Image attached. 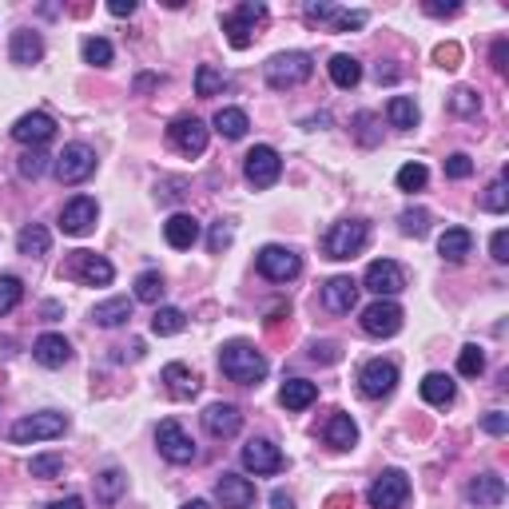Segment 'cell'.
Masks as SVG:
<instances>
[{"label":"cell","instance_id":"cell-1","mask_svg":"<svg viewBox=\"0 0 509 509\" xmlns=\"http://www.w3.org/2000/svg\"><path fill=\"white\" fill-rule=\"evenodd\" d=\"M219 370L239 386H259L267 378V358L259 355L251 342L235 338V342H227V347L219 350Z\"/></svg>","mask_w":509,"mask_h":509},{"label":"cell","instance_id":"cell-2","mask_svg":"<svg viewBox=\"0 0 509 509\" xmlns=\"http://www.w3.org/2000/svg\"><path fill=\"white\" fill-rule=\"evenodd\" d=\"M366 239H370V227L363 219H342V224H335L322 235V255L338 259V263L342 259H355V255H363Z\"/></svg>","mask_w":509,"mask_h":509},{"label":"cell","instance_id":"cell-3","mask_svg":"<svg viewBox=\"0 0 509 509\" xmlns=\"http://www.w3.org/2000/svg\"><path fill=\"white\" fill-rule=\"evenodd\" d=\"M311 72H314V60L307 52H279V57H271V64H267V84L275 92L299 88L311 80Z\"/></svg>","mask_w":509,"mask_h":509},{"label":"cell","instance_id":"cell-4","mask_svg":"<svg viewBox=\"0 0 509 509\" xmlns=\"http://www.w3.org/2000/svg\"><path fill=\"white\" fill-rule=\"evenodd\" d=\"M68 430V418L57 410H44V414H29V418L13 422V430H8V438L16 442V446H29V442H48V438H60V434Z\"/></svg>","mask_w":509,"mask_h":509},{"label":"cell","instance_id":"cell-5","mask_svg":"<svg viewBox=\"0 0 509 509\" xmlns=\"http://www.w3.org/2000/svg\"><path fill=\"white\" fill-rule=\"evenodd\" d=\"M259 21H267V4H263V0H243L235 13H227L224 16V32H227L231 48H247V44L255 40V24Z\"/></svg>","mask_w":509,"mask_h":509},{"label":"cell","instance_id":"cell-6","mask_svg":"<svg viewBox=\"0 0 509 509\" xmlns=\"http://www.w3.org/2000/svg\"><path fill=\"white\" fill-rule=\"evenodd\" d=\"M243 175H247V183H251V188H275V183H279V175H283L279 152H275L271 144H255L251 152H247V160H243Z\"/></svg>","mask_w":509,"mask_h":509},{"label":"cell","instance_id":"cell-7","mask_svg":"<svg viewBox=\"0 0 509 509\" xmlns=\"http://www.w3.org/2000/svg\"><path fill=\"white\" fill-rule=\"evenodd\" d=\"M64 275L76 283H88V286H108L116 279V267L108 263L104 255H92V251H72V259L64 263Z\"/></svg>","mask_w":509,"mask_h":509},{"label":"cell","instance_id":"cell-8","mask_svg":"<svg viewBox=\"0 0 509 509\" xmlns=\"http://www.w3.org/2000/svg\"><path fill=\"white\" fill-rule=\"evenodd\" d=\"M255 263H259V275H267L271 283H291V279H299V271H303V259L294 255L291 247H279V243L263 247Z\"/></svg>","mask_w":509,"mask_h":509},{"label":"cell","instance_id":"cell-9","mask_svg":"<svg viewBox=\"0 0 509 509\" xmlns=\"http://www.w3.org/2000/svg\"><path fill=\"white\" fill-rule=\"evenodd\" d=\"M406 497H410V481H406L402 470H386V474H378L374 486L366 489L370 509H402Z\"/></svg>","mask_w":509,"mask_h":509},{"label":"cell","instance_id":"cell-10","mask_svg":"<svg viewBox=\"0 0 509 509\" xmlns=\"http://www.w3.org/2000/svg\"><path fill=\"white\" fill-rule=\"evenodd\" d=\"M402 307L394 299H374L370 307L363 311V330L370 338H394L402 330Z\"/></svg>","mask_w":509,"mask_h":509},{"label":"cell","instance_id":"cell-11","mask_svg":"<svg viewBox=\"0 0 509 509\" xmlns=\"http://www.w3.org/2000/svg\"><path fill=\"white\" fill-rule=\"evenodd\" d=\"M155 446H160V453L171 461V466H188V461H196V442L183 434V426L175 418L160 422V430H155Z\"/></svg>","mask_w":509,"mask_h":509},{"label":"cell","instance_id":"cell-12","mask_svg":"<svg viewBox=\"0 0 509 509\" xmlns=\"http://www.w3.org/2000/svg\"><path fill=\"white\" fill-rule=\"evenodd\" d=\"M168 140L180 155H191V160H196V155L207 152V124L196 116H180V119H171Z\"/></svg>","mask_w":509,"mask_h":509},{"label":"cell","instance_id":"cell-13","mask_svg":"<svg viewBox=\"0 0 509 509\" xmlns=\"http://www.w3.org/2000/svg\"><path fill=\"white\" fill-rule=\"evenodd\" d=\"M96 171V152L88 144H68L57 155V180L60 183H84Z\"/></svg>","mask_w":509,"mask_h":509},{"label":"cell","instance_id":"cell-14","mask_svg":"<svg viewBox=\"0 0 509 509\" xmlns=\"http://www.w3.org/2000/svg\"><path fill=\"white\" fill-rule=\"evenodd\" d=\"M394 386H398V366L386 363V358H370L358 370V391L366 398H386V394H394Z\"/></svg>","mask_w":509,"mask_h":509},{"label":"cell","instance_id":"cell-15","mask_svg":"<svg viewBox=\"0 0 509 509\" xmlns=\"http://www.w3.org/2000/svg\"><path fill=\"white\" fill-rule=\"evenodd\" d=\"M366 291H374L378 299H391V294L406 291V271L391 259H374V263L366 267V279H363Z\"/></svg>","mask_w":509,"mask_h":509},{"label":"cell","instance_id":"cell-16","mask_svg":"<svg viewBox=\"0 0 509 509\" xmlns=\"http://www.w3.org/2000/svg\"><path fill=\"white\" fill-rule=\"evenodd\" d=\"M52 136H57V119L48 112H29L13 124V140L24 144V147H44Z\"/></svg>","mask_w":509,"mask_h":509},{"label":"cell","instance_id":"cell-17","mask_svg":"<svg viewBox=\"0 0 509 509\" xmlns=\"http://www.w3.org/2000/svg\"><path fill=\"white\" fill-rule=\"evenodd\" d=\"M96 199H88V196H76V199H68L64 203V211H60V231L64 235H88L92 227H96Z\"/></svg>","mask_w":509,"mask_h":509},{"label":"cell","instance_id":"cell-18","mask_svg":"<svg viewBox=\"0 0 509 509\" xmlns=\"http://www.w3.org/2000/svg\"><path fill=\"white\" fill-rule=\"evenodd\" d=\"M243 466L251 470V474H279V470L286 466V458L279 453V446L267 438H251L243 446Z\"/></svg>","mask_w":509,"mask_h":509},{"label":"cell","instance_id":"cell-19","mask_svg":"<svg viewBox=\"0 0 509 509\" xmlns=\"http://www.w3.org/2000/svg\"><path fill=\"white\" fill-rule=\"evenodd\" d=\"M239 426H243V414L231 402H211L207 410H203V430H207L211 438H235Z\"/></svg>","mask_w":509,"mask_h":509},{"label":"cell","instance_id":"cell-20","mask_svg":"<svg viewBox=\"0 0 509 509\" xmlns=\"http://www.w3.org/2000/svg\"><path fill=\"white\" fill-rule=\"evenodd\" d=\"M358 303V283L350 279V275H335V279H327L322 286V307L330 314H350Z\"/></svg>","mask_w":509,"mask_h":509},{"label":"cell","instance_id":"cell-21","mask_svg":"<svg viewBox=\"0 0 509 509\" xmlns=\"http://www.w3.org/2000/svg\"><path fill=\"white\" fill-rule=\"evenodd\" d=\"M215 497L224 509H251L255 505V486L239 474H224L215 481Z\"/></svg>","mask_w":509,"mask_h":509},{"label":"cell","instance_id":"cell-22","mask_svg":"<svg viewBox=\"0 0 509 509\" xmlns=\"http://www.w3.org/2000/svg\"><path fill=\"white\" fill-rule=\"evenodd\" d=\"M163 239H168V247H175V251H191L199 243V219L175 211L168 224H163Z\"/></svg>","mask_w":509,"mask_h":509},{"label":"cell","instance_id":"cell-23","mask_svg":"<svg viewBox=\"0 0 509 509\" xmlns=\"http://www.w3.org/2000/svg\"><path fill=\"white\" fill-rule=\"evenodd\" d=\"M160 382L168 386V394H171V398H180V402H188V398H196V394H199V378H196V370L183 366V363H168V366H163Z\"/></svg>","mask_w":509,"mask_h":509},{"label":"cell","instance_id":"cell-24","mask_svg":"<svg viewBox=\"0 0 509 509\" xmlns=\"http://www.w3.org/2000/svg\"><path fill=\"white\" fill-rule=\"evenodd\" d=\"M32 358L40 366L57 370V366H64L72 358V347H68V338H64V335H40L32 342Z\"/></svg>","mask_w":509,"mask_h":509},{"label":"cell","instance_id":"cell-25","mask_svg":"<svg viewBox=\"0 0 509 509\" xmlns=\"http://www.w3.org/2000/svg\"><path fill=\"white\" fill-rule=\"evenodd\" d=\"M470 502H474L478 509H494V505H502L505 502V481L497 478V474H481L470 481Z\"/></svg>","mask_w":509,"mask_h":509},{"label":"cell","instance_id":"cell-26","mask_svg":"<svg viewBox=\"0 0 509 509\" xmlns=\"http://www.w3.org/2000/svg\"><path fill=\"white\" fill-rule=\"evenodd\" d=\"M438 251L446 263H461L470 251H474V235H470L466 227H446L442 231V239H438Z\"/></svg>","mask_w":509,"mask_h":509},{"label":"cell","instance_id":"cell-27","mask_svg":"<svg viewBox=\"0 0 509 509\" xmlns=\"http://www.w3.org/2000/svg\"><path fill=\"white\" fill-rule=\"evenodd\" d=\"M322 438H327V446H335V450H350L358 442V426L350 414H330V422H327V430H322Z\"/></svg>","mask_w":509,"mask_h":509},{"label":"cell","instance_id":"cell-28","mask_svg":"<svg viewBox=\"0 0 509 509\" xmlns=\"http://www.w3.org/2000/svg\"><path fill=\"white\" fill-rule=\"evenodd\" d=\"M314 398H319V386L307 382V378H286L283 391H279V402L286 410H307Z\"/></svg>","mask_w":509,"mask_h":509},{"label":"cell","instance_id":"cell-29","mask_svg":"<svg viewBox=\"0 0 509 509\" xmlns=\"http://www.w3.org/2000/svg\"><path fill=\"white\" fill-rule=\"evenodd\" d=\"M132 319V299H108V303H96V311H92V322L96 327H124V322Z\"/></svg>","mask_w":509,"mask_h":509},{"label":"cell","instance_id":"cell-30","mask_svg":"<svg viewBox=\"0 0 509 509\" xmlns=\"http://www.w3.org/2000/svg\"><path fill=\"white\" fill-rule=\"evenodd\" d=\"M211 124H215V132L224 136V140H243L247 127H251V119H247L243 108H219Z\"/></svg>","mask_w":509,"mask_h":509},{"label":"cell","instance_id":"cell-31","mask_svg":"<svg viewBox=\"0 0 509 509\" xmlns=\"http://www.w3.org/2000/svg\"><path fill=\"white\" fill-rule=\"evenodd\" d=\"M13 64H36L44 57V40H40V32H32V29H21V32H13Z\"/></svg>","mask_w":509,"mask_h":509},{"label":"cell","instance_id":"cell-32","mask_svg":"<svg viewBox=\"0 0 509 509\" xmlns=\"http://www.w3.org/2000/svg\"><path fill=\"white\" fill-rule=\"evenodd\" d=\"M327 72H330V80H335L338 88H355L358 80H363V64H358L355 57H347V52H338V57H330Z\"/></svg>","mask_w":509,"mask_h":509},{"label":"cell","instance_id":"cell-33","mask_svg":"<svg viewBox=\"0 0 509 509\" xmlns=\"http://www.w3.org/2000/svg\"><path fill=\"white\" fill-rule=\"evenodd\" d=\"M422 398L430 406H450L453 402V378L450 374H438V370H434V374H426L422 378Z\"/></svg>","mask_w":509,"mask_h":509},{"label":"cell","instance_id":"cell-34","mask_svg":"<svg viewBox=\"0 0 509 509\" xmlns=\"http://www.w3.org/2000/svg\"><path fill=\"white\" fill-rule=\"evenodd\" d=\"M183 327H188V314H183L180 307H155V314H152V330H155L160 338L180 335Z\"/></svg>","mask_w":509,"mask_h":509},{"label":"cell","instance_id":"cell-35","mask_svg":"<svg viewBox=\"0 0 509 509\" xmlns=\"http://www.w3.org/2000/svg\"><path fill=\"white\" fill-rule=\"evenodd\" d=\"M16 247H21V255H48V247H52V235L44 231L40 224H29L16 235Z\"/></svg>","mask_w":509,"mask_h":509},{"label":"cell","instance_id":"cell-36","mask_svg":"<svg viewBox=\"0 0 509 509\" xmlns=\"http://www.w3.org/2000/svg\"><path fill=\"white\" fill-rule=\"evenodd\" d=\"M386 116H391V124H394V127L410 132V127L418 124V104H414L410 96H394L391 104H386Z\"/></svg>","mask_w":509,"mask_h":509},{"label":"cell","instance_id":"cell-37","mask_svg":"<svg viewBox=\"0 0 509 509\" xmlns=\"http://www.w3.org/2000/svg\"><path fill=\"white\" fill-rule=\"evenodd\" d=\"M224 88H227L224 72H215L211 64H199V68H196V96L199 100H211V96H219Z\"/></svg>","mask_w":509,"mask_h":509},{"label":"cell","instance_id":"cell-38","mask_svg":"<svg viewBox=\"0 0 509 509\" xmlns=\"http://www.w3.org/2000/svg\"><path fill=\"white\" fill-rule=\"evenodd\" d=\"M24 299V283L16 279V275H0V314L16 311Z\"/></svg>","mask_w":509,"mask_h":509},{"label":"cell","instance_id":"cell-39","mask_svg":"<svg viewBox=\"0 0 509 509\" xmlns=\"http://www.w3.org/2000/svg\"><path fill=\"white\" fill-rule=\"evenodd\" d=\"M29 474L32 478H44V481L60 478L64 474V458H60V453H36V458L29 461Z\"/></svg>","mask_w":509,"mask_h":509},{"label":"cell","instance_id":"cell-40","mask_svg":"<svg viewBox=\"0 0 509 509\" xmlns=\"http://www.w3.org/2000/svg\"><path fill=\"white\" fill-rule=\"evenodd\" d=\"M136 299L140 303H160L163 299V275L160 271H144L136 279Z\"/></svg>","mask_w":509,"mask_h":509},{"label":"cell","instance_id":"cell-41","mask_svg":"<svg viewBox=\"0 0 509 509\" xmlns=\"http://www.w3.org/2000/svg\"><path fill=\"white\" fill-rule=\"evenodd\" d=\"M124 486H127V478L119 474V470H104V474L96 478V494H100V502H116V497L124 494Z\"/></svg>","mask_w":509,"mask_h":509},{"label":"cell","instance_id":"cell-42","mask_svg":"<svg viewBox=\"0 0 509 509\" xmlns=\"http://www.w3.org/2000/svg\"><path fill=\"white\" fill-rule=\"evenodd\" d=\"M481 370H486V350H481V347H461V355H458V374L478 378Z\"/></svg>","mask_w":509,"mask_h":509},{"label":"cell","instance_id":"cell-43","mask_svg":"<svg viewBox=\"0 0 509 509\" xmlns=\"http://www.w3.org/2000/svg\"><path fill=\"white\" fill-rule=\"evenodd\" d=\"M84 60L96 64V68H108V64H112V44H108L104 36H88L84 40Z\"/></svg>","mask_w":509,"mask_h":509},{"label":"cell","instance_id":"cell-44","mask_svg":"<svg viewBox=\"0 0 509 509\" xmlns=\"http://www.w3.org/2000/svg\"><path fill=\"white\" fill-rule=\"evenodd\" d=\"M426 180H430V171H426L422 163H406V168H398V188L402 191H422Z\"/></svg>","mask_w":509,"mask_h":509},{"label":"cell","instance_id":"cell-45","mask_svg":"<svg viewBox=\"0 0 509 509\" xmlns=\"http://www.w3.org/2000/svg\"><path fill=\"white\" fill-rule=\"evenodd\" d=\"M450 112H458V116H478L481 112V100H478V92H470V88H458L450 96Z\"/></svg>","mask_w":509,"mask_h":509},{"label":"cell","instance_id":"cell-46","mask_svg":"<svg viewBox=\"0 0 509 509\" xmlns=\"http://www.w3.org/2000/svg\"><path fill=\"white\" fill-rule=\"evenodd\" d=\"M398 224H402V235H414V239H422L426 231H430V211H402V219H398Z\"/></svg>","mask_w":509,"mask_h":509},{"label":"cell","instance_id":"cell-47","mask_svg":"<svg viewBox=\"0 0 509 509\" xmlns=\"http://www.w3.org/2000/svg\"><path fill=\"white\" fill-rule=\"evenodd\" d=\"M481 207L494 211V215H502V211L509 207V196H505V180H494L486 188V196H481Z\"/></svg>","mask_w":509,"mask_h":509},{"label":"cell","instance_id":"cell-48","mask_svg":"<svg viewBox=\"0 0 509 509\" xmlns=\"http://www.w3.org/2000/svg\"><path fill=\"white\" fill-rule=\"evenodd\" d=\"M44 168H48V155H44L40 147H32V152L21 155V175H24V180H40Z\"/></svg>","mask_w":509,"mask_h":509},{"label":"cell","instance_id":"cell-49","mask_svg":"<svg viewBox=\"0 0 509 509\" xmlns=\"http://www.w3.org/2000/svg\"><path fill=\"white\" fill-rule=\"evenodd\" d=\"M363 24H366V13H342V8H335V16H330V29L335 32L363 29Z\"/></svg>","mask_w":509,"mask_h":509},{"label":"cell","instance_id":"cell-50","mask_svg":"<svg viewBox=\"0 0 509 509\" xmlns=\"http://www.w3.org/2000/svg\"><path fill=\"white\" fill-rule=\"evenodd\" d=\"M446 175H450V180H470V175H474V160H470L466 152L450 155V160H446Z\"/></svg>","mask_w":509,"mask_h":509},{"label":"cell","instance_id":"cell-51","mask_svg":"<svg viewBox=\"0 0 509 509\" xmlns=\"http://www.w3.org/2000/svg\"><path fill=\"white\" fill-rule=\"evenodd\" d=\"M481 430L494 434V438H502V434L509 430V414H502V410H489L486 418H481Z\"/></svg>","mask_w":509,"mask_h":509},{"label":"cell","instance_id":"cell-52","mask_svg":"<svg viewBox=\"0 0 509 509\" xmlns=\"http://www.w3.org/2000/svg\"><path fill=\"white\" fill-rule=\"evenodd\" d=\"M489 255H494V263H509V231H494V239H489Z\"/></svg>","mask_w":509,"mask_h":509},{"label":"cell","instance_id":"cell-53","mask_svg":"<svg viewBox=\"0 0 509 509\" xmlns=\"http://www.w3.org/2000/svg\"><path fill=\"white\" fill-rule=\"evenodd\" d=\"M355 124H358V140H363L366 147H374V144H378V136L370 132V127H374V116H370V112H358Z\"/></svg>","mask_w":509,"mask_h":509},{"label":"cell","instance_id":"cell-54","mask_svg":"<svg viewBox=\"0 0 509 509\" xmlns=\"http://www.w3.org/2000/svg\"><path fill=\"white\" fill-rule=\"evenodd\" d=\"M311 358H314V363H338V347H335V342H314Z\"/></svg>","mask_w":509,"mask_h":509},{"label":"cell","instance_id":"cell-55","mask_svg":"<svg viewBox=\"0 0 509 509\" xmlns=\"http://www.w3.org/2000/svg\"><path fill=\"white\" fill-rule=\"evenodd\" d=\"M335 16V4H307V21L311 24H322V21H330Z\"/></svg>","mask_w":509,"mask_h":509},{"label":"cell","instance_id":"cell-56","mask_svg":"<svg viewBox=\"0 0 509 509\" xmlns=\"http://www.w3.org/2000/svg\"><path fill=\"white\" fill-rule=\"evenodd\" d=\"M227 243H231V227H227V224H219L215 231H211V251H224Z\"/></svg>","mask_w":509,"mask_h":509},{"label":"cell","instance_id":"cell-57","mask_svg":"<svg viewBox=\"0 0 509 509\" xmlns=\"http://www.w3.org/2000/svg\"><path fill=\"white\" fill-rule=\"evenodd\" d=\"M108 13H112V16H132L136 13V0H112V4H108Z\"/></svg>","mask_w":509,"mask_h":509},{"label":"cell","instance_id":"cell-58","mask_svg":"<svg viewBox=\"0 0 509 509\" xmlns=\"http://www.w3.org/2000/svg\"><path fill=\"white\" fill-rule=\"evenodd\" d=\"M453 60H458V48H453V44L438 48V64H442V68H453Z\"/></svg>","mask_w":509,"mask_h":509},{"label":"cell","instance_id":"cell-59","mask_svg":"<svg viewBox=\"0 0 509 509\" xmlns=\"http://www.w3.org/2000/svg\"><path fill=\"white\" fill-rule=\"evenodd\" d=\"M271 505H275V509H294V497L283 494V489H275V494H271Z\"/></svg>","mask_w":509,"mask_h":509},{"label":"cell","instance_id":"cell-60","mask_svg":"<svg viewBox=\"0 0 509 509\" xmlns=\"http://www.w3.org/2000/svg\"><path fill=\"white\" fill-rule=\"evenodd\" d=\"M426 13L430 16H453V13H461L458 4H426Z\"/></svg>","mask_w":509,"mask_h":509},{"label":"cell","instance_id":"cell-61","mask_svg":"<svg viewBox=\"0 0 509 509\" xmlns=\"http://www.w3.org/2000/svg\"><path fill=\"white\" fill-rule=\"evenodd\" d=\"M505 48H509L505 40H497V44H494V68H497V72H505Z\"/></svg>","mask_w":509,"mask_h":509},{"label":"cell","instance_id":"cell-62","mask_svg":"<svg viewBox=\"0 0 509 509\" xmlns=\"http://www.w3.org/2000/svg\"><path fill=\"white\" fill-rule=\"evenodd\" d=\"M48 509H84V502H80V497L72 494V497H60V502H52Z\"/></svg>","mask_w":509,"mask_h":509},{"label":"cell","instance_id":"cell-63","mask_svg":"<svg viewBox=\"0 0 509 509\" xmlns=\"http://www.w3.org/2000/svg\"><path fill=\"white\" fill-rule=\"evenodd\" d=\"M382 80H398V72L394 68H378V84H382Z\"/></svg>","mask_w":509,"mask_h":509},{"label":"cell","instance_id":"cell-64","mask_svg":"<svg viewBox=\"0 0 509 509\" xmlns=\"http://www.w3.org/2000/svg\"><path fill=\"white\" fill-rule=\"evenodd\" d=\"M183 509H211V505H207V502H199V497H196V502H188Z\"/></svg>","mask_w":509,"mask_h":509}]
</instances>
